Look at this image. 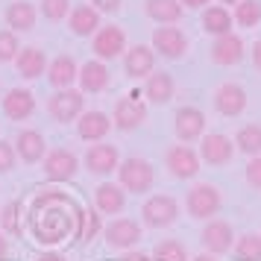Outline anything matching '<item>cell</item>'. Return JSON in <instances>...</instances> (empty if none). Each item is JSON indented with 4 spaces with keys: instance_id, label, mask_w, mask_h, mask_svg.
Returning <instances> with one entry per match:
<instances>
[{
    "instance_id": "cell-1",
    "label": "cell",
    "mask_w": 261,
    "mask_h": 261,
    "mask_svg": "<svg viewBox=\"0 0 261 261\" xmlns=\"http://www.w3.org/2000/svg\"><path fill=\"white\" fill-rule=\"evenodd\" d=\"M68 202L71 200L65 194H44V197L36 200V205H50V212H36V217H33V232H36L38 241L56 244V241L71 235V229L76 226V208H73V214L59 208V205H68Z\"/></svg>"
},
{
    "instance_id": "cell-2",
    "label": "cell",
    "mask_w": 261,
    "mask_h": 261,
    "mask_svg": "<svg viewBox=\"0 0 261 261\" xmlns=\"http://www.w3.org/2000/svg\"><path fill=\"white\" fill-rule=\"evenodd\" d=\"M118 176H120V188L132 191V194H144V191L153 188L155 182V170L147 159H138V155H129L118 165Z\"/></svg>"
},
{
    "instance_id": "cell-3",
    "label": "cell",
    "mask_w": 261,
    "mask_h": 261,
    "mask_svg": "<svg viewBox=\"0 0 261 261\" xmlns=\"http://www.w3.org/2000/svg\"><path fill=\"white\" fill-rule=\"evenodd\" d=\"M223 205V197H220V188H214L208 182H200L185 194V208H188L191 217L197 220H212L214 214L220 212Z\"/></svg>"
},
{
    "instance_id": "cell-4",
    "label": "cell",
    "mask_w": 261,
    "mask_h": 261,
    "mask_svg": "<svg viewBox=\"0 0 261 261\" xmlns=\"http://www.w3.org/2000/svg\"><path fill=\"white\" fill-rule=\"evenodd\" d=\"M141 217H144V223L150 226V229L173 226L176 217H179V202L173 200V197H167V194H155V197H150V200L144 202Z\"/></svg>"
},
{
    "instance_id": "cell-5",
    "label": "cell",
    "mask_w": 261,
    "mask_h": 261,
    "mask_svg": "<svg viewBox=\"0 0 261 261\" xmlns=\"http://www.w3.org/2000/svg\"><path fill=\"white\" fill-rule=\"evenodd\" d=\"M144 120H147V106L138 100V91H132L129 97H120L115 109H112V123L120 132H132L138 129Z\"/></svg>"
},
{
    "instance_id": "cell-6",
    "label": "cell",
    "mask_w": 261,
    "mask_h": 261,
    "mask_svg": "<svg viewBox=\"0 0 261 261\" xmlns=\"http://www.w3.org/2000/svg\"><path fill=\"white\" fill-rule=\"evenodd\" d=\"M83 106H85V97L83 91H73V88H62L56 94L50 97L47 103V112L53 120H59V123H71L83 115Z\"/></svg>"
},
{
    "instance_id": "cell-7",
    "label": "cell",
    "mask_w": 261,
    "mask_h": 261,
    "mask_svg": "<svg viewBox=\"0 0 261 261\" xmlns=\"http://www.w3.org/2000/svg\"><path fill=\"white\" fill-rule=\"evenodd\" d=\"M91 50L97 53V59L100 62L118 59L120 53H126V33H123L118 24L100 27V30L94 33V44H91Z\"/></svg>"
},
{
    "instance_id": "cell-8",
    "label": "cell",
    "mask_w": 261,
    "mask_h": 261,
    "mask_svg": "<svg viewBox=\"0 0 261 261\" xmlns=\"http://www.w3.org/2000/svg\"><path fill=\"white\" fill-rule=\"evenodd\" d=\"M76 170H80V159L65 147H56L44 155V176L50 182H71Z\"/></svg>"
},
{
    "instance_id": "cell-9",
    "label": "cell",
    "mask_w": 261,
    "mask_h": 261,
    "mask_svg": "<svg viewBox=\"0 0 261 261\" xmlns=\"http://www.w3.org/2000/svg\"><path fill=\"white\" fill-rule=\"evenodd\" d=\"M153 50L159 56H165V59H182L185 56V50H188V36L179 30V27H159L153 33Z\"/></svg>"
},
{
    "instance_id": "cell-10",
    "label": "cell",
    "mask_w": 261,
    "mask_h": 261,
    "mask_svg": "<svg viewBox=\"0 0 261 261\" xmlns=\"http://www.w3.org/2000/svg\"><path fill=\"white\" fill-rule=\"evenodd\" d=\"M103 238H106V244L112 249H132L141 241V226L132 217H118L103 229Z\"/></svg>"
},
{
    "instance_id": "cell-11",
    "label": "cell",
    "mask_w": 261,
    "mask_h": 261,
    "mask_svg": "<svg viewBox=\"0 0 261 261\" xmlns=\"http://www.w3.org/2000/svg\"><path fill=\"white\" fill-rule=\"evenodd\" d=\"M165 165L170 170V176L191 179L200 173V155L194 153L191 147H185V144H176V147H170L165 153Z\"/></svg>"
},
{
    "instance_id": "cell-12",
    "label": "cell",
    "mask_w": 261,
    "mask_h": 261,
    "mask_svg": "<svg viewBox=\"0 0 261 261\" xmlns=\"http://www.w3.org/2000/svg\"><path fill=\"white\" fill-rule=\"evenodd\" d=\"M232 155H235V144L232 138H226L220 132H214V135H202V144H200V159L205 165L212 167H223L232 162Z\"/></svg>"
},
{
    "instance_id": "cell-13",
    "label": "cell",
    "mask_w": 261,
    "mask_h": 261,
    "mask_svg": "<svg viewBox=\"0 0 261 261\" xmlns=\"http://www.w3.org/2000/svg\"><path fill=\"white\" fill-rule=\"evenodd\" d=\"M202 247L208 249V255H223L235 247V232L226 220H208L202 229Z\"/></svg>"
},
{
    "instance_id": "cell-14",
    "label": "cell",
    "mask_w": 261,
    "mask_h": 261,
    "mask_svg": "<svg viewBox=\"0 0 261 261\" xmlns=\"http://www.w3.org/2000/svg\"><path fill=\"white\" fill-rule=\"evenodd\" d=\"M173 129H176L179 141H185V144L197 141V138H202V132H205V115L194 106H182L173 115Z\"/></svg>"
},
{
    "instance_id": "cell-15",
    "label": "cell",
    "mask_w": 261,
    "mask_h": 261,
    "mask_svg": "<svg viewBox=\"0 0 261 261\" xmlns=\"http://www.w3.org/2000/svg\"><path fill=\"white\" fill-rule=\"evenodd\" d=\"M123 71L132 80H144L155 71V50L147 47V44H135V47H126L123 53Z\"/></svg>"
},
{
    "instance_id": "cell-16",
    "label": "cell",
    "mask_w": 261,
    "mask_h": 261,
    "mask_svg": "<svg viewBox=\"0 0 261 261\" xmlns=\"http://www.w3.org/2000/svg\"><path fill=\"white\" fill-rule=\"evenodd\" d=\"M120 155L115 144H91L88 153H85V167L94 173V176H109L112 170H118Z\"/></svg>"
},
{
    "instance_id": "cell-17",
    "label": "cell",
    "mask_w": 261,
    "mask_h": 261,
    "mask_svg": "<svg viewBox=\"0 0 261 261\" xmlns=\"http://www.w3.org/2000/svg\"><path fill=\"white\" fill-rule=\"evenodd\" d=\"M214 109H217L223 118H238V115L247 109V91L238 83H223L214 91Z\"/></svg>"
},
{
    "instance_id": "cell-18",
    "label": "cell",
    "mask_w": 261,
    "mask_h": 261,
    "mask_svg": "<svg viewBox=\"0 0 261 261\" xmlns=\"http://www.w3.org/2000/svg\"><path fill=\"white\" fill-rule=\"evenodd\" d=\"M15 153H18V159L27 162V165L44 162V155H47V141H44V135L38 129H21L18 138H15Z\"/></svg>"
},
{
    "instance_id": "cell-19",
    "label": "cell",
    "mask_w": 261,
    "mask_h": 261,
    "mask_svg": "<svg viewBox=\"0 0 261 261\" xmlns=\"http://www.w3.org/2000/svg\"><path fill=\"white\" fill-rule=\"evenodd\" d=\"M112 129V118H109L106 112H83L80 118H76V135L83 138V141H103Z\"/></svg>"
},
{
    "instance_id": "cell-20",
    "label": "cell",
    "mask_w": 261,
    "mask_h": 261,
    "mask_svg": "<svg viewBox=\"0 0 261 261\" xmlns=\"http://www.w3.org/2000/svg\"><path fill=\"white\" fill-rule=\"evenodd\" d=\"M80 88H83V94H100V91H106L109 88V68L106 62L100 59H91L85 62L83 68H80Z\"/></svg>"
},
{
    "instance_id": "cell-21",
    "label": "cell",
    "mask_w": 261,
    "mask_h": 261,
    "mask_svg": "<svg viewBox=\"0 0 261 261\" xmlns=\"http://www.w3.org/2000/svg\"><path fill=\"white\" fill-rule=\"evenodd\" d=\"M241 59H244V41H241V36L229 33V36L214 38V44H212V62L214 65L229 68V65H238Z\"/></svg>"
},
{
    "instance_id": "cell-22",
    "label": "cell",
    "mask_w": 261,
    "mask_h": 261,
    "mask_svg": "<svg viewBox=\"0 0 261 261\" xmlns=\"http://www.w3.org/2000/svg\"><path fill=\"white\" fill-rule=\"evenodd\" d=\"M36 112V94L27 88H12L3 97V115L9 120H27Z\"/></svg>"
},
{
    "instance_id": "cell-23",
    "label": "cell",
    "mask_w": 261,
    "mask_h": 261,
    "mask_svg": "<svg viewBox=\"0 0 261 261\" xmlns=\"http://www.w3.org/2000/svg\"><path fill=\"white\" fill-rule=\"evenodd\" d=\"M15 68H18V76L38 80L41 73H47V56L41 47H21L15 56Z\"/></svg>"
},
{
    "instance_id": "cell-24",
    "label": "cell",
    "mask_w": 261,
    "mask_h": 261,
    "mask_svg": "<svg viewBox=\"0 0 261 261\" xmlns=\"http://www.w3.org/2000/svg\"><path fill=\"white\" fill-rule=\"evenodd\" d=\"M94 205H97V212H103V214H120L123 205H126V191L120 188L118 182H103V185H97Z\"/></svg>"
},
{
    "instance_id": "cell-25",
    "label": "cell",
    "mask_w": 261,
    "mask_h": 261,
    "mask_svg": "<svg viewBox=\"0 0 261 261\" xmlns=\"http://www.w3.org/2000/svg\"><path fill=\"white\" fill-rule=\"evenodd\" d=\"M68 27H71L73 36H94L97 27H100V12H97L94 6H88V3H83V6H73L71 15H68Z\"/></svg>"
},
{
    "instance_id": "cell-26",
    "label": "cell",
    "mask_w": 261,
    "mask_h": 261,
    "mask_svg": "<svg viewBox=\"0 0 261 261\" xmlns=\"http://www.w3.org/2000/svg\"><path fill=\"white\" fill-rule=\"evenodd\" d=\"M147 100L155 103V106H165L173 100V91H176V83H173V76L167 71H153L147 76Z\"/></svg>"
},
{
    "instance_id": "cell-27",
    "label": "cell",
    "mask_w": 261,
    "mask_h": 261,
    "mask_svg": "<svg viewBox=\"0 0 261 261\" xmlns=\"http://www.w3.org/2000/svg\"><path fill=\"white\" fill-rule=\"evenodd\" d=\"M144 12H147V18L150 21H155V24H176V21H182V3L179 0H144Z\"/></svg>"
},
{
    "instance_id": "cell-28",
    "label": "cell",
    "mask_w": 261,
    "mask_h": 261,
    "mask_svg": "<svg viewBox=\"0 0 261 261\" xmlns=\"http://www.w3.org/2000/svg\"><path fill=\"white\" fill-rule=\"evenodd\" d=\"M76 76H80V65H76L71 56H56V59L50 62L47 80H50V85H53L56 91H62V88H71Z\"/></svg>"
},
{
    "instance_id": "cell-29",
    "label": "cell",
    "mask_w": 261,
    "mask_h": 261,
    "mask_svg": "<svg viewBox=\"0 0 261 261\" xmlns=\"http://www.w3.org/2000/svg\"><path fill=\"white\" fill-rule=\"evenodd\" d=\"M6 24L12 27V33H30L36 27V6L27 0H15L6 6Z\"/></svg>"
},
{
    "instance_id": "cell-30",
    "label": "cell",
    "mask_w": 261,
    "mask_h": 261,
    "mask_svg": "<svg viewBox=\"0 0 261 261\" xmlns=\"http://www.w3.org/2000/svg\"><path fill=\"white\" fill-rule=\"evenodd\" d=\"M232 27H235V21H232V15L226 12V6H205L202 9V30L208 36H214V38L229 36Z\"/></svg>"
},
{
    "instance_id": "cell-31",
    "label": "cell",
    "mask_w": 261,
    "mask_h": 261,
    "mask_svg": "<svg viewBox=\"0 0 261 261\" xmlns=\"http://www.w3.org/2000/svg\"><path fill=\"white\" fill-rule=\"evenodd\" d=\"M73 232H76L80 244H88L91 238H97V232H100V214H97V208H76Z\"/></svg>"
},
{
    "instance_id": "cell-32",
    "label": "cell",
    "mask_w": 261,
    "mask_h": 261,
    "mask_svg": "<svg viewBox=\"0 0 261 261\" xmlns=\"http://www.w3.org/2000/svg\"><path fill=\"white\" fill-rule=\"evenodd\" d=\"M235 144H238V150L244 155H261V126L258 123H247V126H241L238 129V138H235Z\"/></svg>"
},
{
    "instance_id": "cell-33",
    "label": "cell",
    "mask_w": 261,
    "mask_h": 261,
    "mask_svg": "<svg viewBox=\"0 0 261 261\" xmlns=\"http://www.w3.org/2000/svg\"><path fill=\"white\" fill-rule=\"evenodd\" d=\"M232 252H235V261H261V235L258 232L241 235Z\"/></svg>"
},
{
    "instance_id": "cell-34",
    "label": "cell",
    "mask_w": 261,
    "mask_h": 261,
    "mask_svg": "<svg viewBox=\"0 0 261 261\" xmlns=\"http://www.w3.org/2000/svg\"><path fill=\"white\" fill-rule=\"evenodd\" d=\"M232 21L238 27H255L261 21V0H241L235 6V15H232Z\"/></svg>"
},
{
    "instance_id": "cell-35",
    "label": "cell",
    "mask_w": 261,
    "mask_h": 261,
    "mask_svg": "<svg viewBox=\"0 0 261 261\" xmlns=\"http://www.w3.org/2000/svg\"><path fill=\"white\" fill-rule=\"evenodd\" d=\"M153 261H188V249H185V244L167 238V241H162V244H155Z\"/></svg>"
},
{
    "instance_id": "cell-36",
    "label": "cell",
    "mask_w": 261,
    "mask_h": 261,
    "mask_svg": "<svg viewBox=\"0 0 261 261\" xmlns=\"http://www.w3.org/2000/svg\"><path fill=\"white\" fill-rule=\"evenodd\" d=\"M0 223H3V235H21L24 232V226H21V202L12 200L9 205H3Z\"/></svg>"
},
{
    "instance_id": "cell-37",
    "label": "cell",
    "mask_w": 261,
    "mask_h": 261,
    "mask_svg": "<svg viewBox=\"0 0 261 261\" xmlns=\"http://www.w3.org/2000/svg\"><path fill=\"white\" fill-rule=\"evenodd\" d=\"M18 50H21V44H18V36H15L12 30H0V65L15 62Z\"/></svg>"
},
{
    "instance_id": "cell-38",
    "label": "cell",
    "mask_w": 261,
    "mask_h": 261,
    "mask_svg": "<svg viewBox=\"0 0 261 261\" xmlns=\"http://www.w3.org/2000/svg\"><path fill=\"white\" fill-rule=\"evenodd\" d=\"M41 15L47 21H62L71 15V0H41Z\"/></svg>"
},
{
    "instance_id": "cell-39",
    "label": "cell",
    "mask_w": 261,
    "mask_h": 261,
    "mask_svg": "<svg viewBox=\"0 0 261 261\" xmlns=\"http://www.w3.org/2000/svg\"><path fill=\"white\" fill-rule=\"evenodd\" d=\"M15 162H18L15 144H9V141H3V138H0V173H9V170H15Z\"/></svg>"
},
{
    "instance_id": "cell-40",
    "label": "cell",
    "mask_w": 261,
    "mask_h": 261,
    "mask_svg": "<svg viewBox=\"0 0 261 261\" xmlns=\"http://www.w3.org/2000/svg\"><path fill=\"white\" fill-rule=\"evenodd\" d=\"M244 173H247L249 185H252L255 191H261V155H252V159H249V165H247Z\"/></svg>"
},
{
    "instance_id": "cell-41",
    "label": "cell",
    "mask_w": 261,
    "mask_h": 261,
    "mask_svg": "<svg viewBox=\"0 0 261 261\" xmlns=\"http://www.w3.org/2000/svg\"><path fill=\"white\" fill-rule=\"evenodd\" d=\"M97 12H106V15H115L120 12V0H91Z\"/></svg>"
},
{
    "instance_id": "cell-42",
    "label": "cell",
    "mask_w": 261,
    "mask_h": 261,
    "mask_svg": "<svg viewBox=\"0 0 261 261\" xmlns=\"http://www.w3.org/2000/svg\"><path fill=\"white\" fill-rule=\"evenodd\" d=\"M120 261H153V258H150L147 252H126Z\"/></svg>"
},
{
    "instance_id": "cell-43",
    "label": "cell",
    "mask_w": 261,
    "mask_h": 261,
    "mask_svg": "<svg viewBox=\"0 0 261 261\" xmlns=\"http://www.w3.org/2000/svg\"><path fill=\"white\" fill-rule=\"evenodd\" d=\"M252 65H255V68L261 71V38L255 41V44H252Z\"/></svg>"
},
{
    "instance_id": "cell-44",
    "label": "cell",
    "mask_w": 261,
    "mask_h": 261,
    "mask_svg": "<svg viewBox=\"0 0 261 261\" xmlns=\"http://www.w3.org/2000/svg\"><path fill=\"white\" fill-rule=\"evenodd\" d=\"M179 3H182V9H185V6H188V9H205L208 0H179Z\"/></svg>"
},
{
    "instance_id": "cell-45",
    "label": "cell",
    "mask_w": 261,
    "mask_h": 261,
    "mask_svg": "<svg viewBox=\"0 0 261 261\" xmlns=\"http://www.w3.org/2000/svg\"><path fill=\"white\" fill-rule=\"evenodd\" d=\"M6 255H9V241L3 238V232H0V261L6 258Z\"/></svg>"
},
{
    "instance_id": "cell-46",
    "label": "cell",
    "mask_w": 261,
    "mask_h": 261,
    "mask_svg": "<svg viewBox=\"0 0 261 261\" xmlns=\"http://www.w3.org/2000/svg\"><path fill=\"white\" fill-rule=\"evenodd\" d=\"M38 261H65L62 255H53V252H44V255H38Z\"/></svg>"
},
{
    "instance_id": "cell-47",
    "label": "cell",
    "mask_w": 261,
    "mask_h": 261,
    "mask_svg": "<svg viewBox=\"0 0 261 261\" xmlns=\"http://www.w3.org/2000/svg\"><path fill=\"white\" fill-rule=\"evenodd\" d=\"M191 261H217V255H208V252H202V255H197V258H191Z\"/></svg>"
},
{
    "instance_id": "cell-48",
    "label": "cell",
    "mask_w": 261,
    "mask_h": 261,
    "mask_svg": "<svg viewBox=\"0 0 261 261\" xmlns=\"http://www.w3.org/2000/svg\"><path fill=\"white\" fill-rule=\"evenodd\" d=\"M220 3H232V6H238V3H241V0H220Z\"/></svg>"
}]
</instances>
